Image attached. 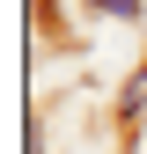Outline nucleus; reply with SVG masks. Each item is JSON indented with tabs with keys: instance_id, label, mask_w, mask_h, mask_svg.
<instances>
[{
	"instance_id": "obj_1",
	"label": "nucleus",
	"mask_w": 147,
	"mask_h": 154,
	"mask_svg": "<svg viewBox=\"0 0 147 154\" xmlns=\"http://www.w3.org/2000/svg\"><path fill=\"white\" fill-rule=\"evenodd\" d=\"M118 110H125V125H140V110H147V59H140V73H133V88L118 95Z\"/></svg>"
},
{
	"instance_id": "obj_2",
	"label": "nucleus",
	"mask_w": 147,
	"mask_h": 154,
	"mask_svg": "<svg viewBox=\"0 0 147 154\" xmlns=\"http://www.w3.org/2000/svg\"><path fill=\"white\" fill-rule=\"evenodd\" d=\"M88 8H103V15H118V22H140V0H88Z\"/></svg>"
}]
</instances>
